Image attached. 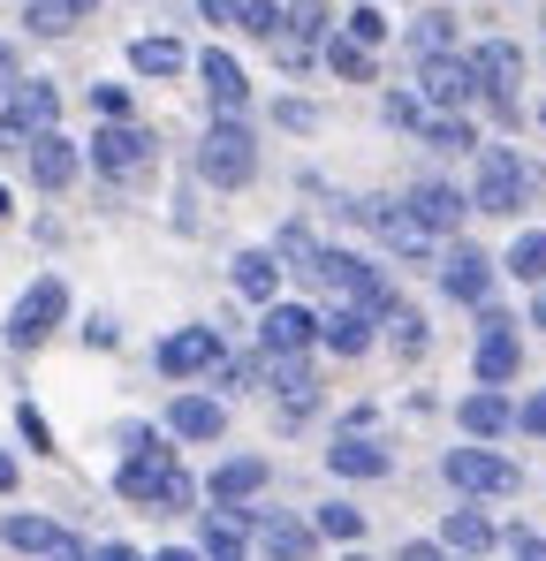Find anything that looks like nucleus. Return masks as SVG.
<instances>
[{
    "label": "nucleus",
    "instance_id": "nucleus-1",
    "mask_svg": "<svg viewBox=\"0 0 546 561\" xmlns=\"http://www.w3.org/2000/svg\"><path fill=\"white\" fill-rule=\"evenodd\" d=\"M114 493L129 501V508H190V470L175 463V448L160 440V433H129V463L114 478Z\"/></svg>",
    "mask_w": 546,
    "mask_h": 561
},
{
    "label": "nucleus",
    "instance_id": "nucleus-2",
    "mask_svg": "<svg viewBox=\"0 0 546 561\" xmlns=\"http://www.w3.org/2000/svg\"><path fill=\"white\" fill-rule=\"evenodd\" d=\"M304 280H311L334 311H364V319L387 311V280L372 274L364 259H350V251H311V259H304Z\"/></svg>",
    "mask_w": 546,
    "mask_h": 561
},
{
    "label": "nucleus",
    "instance_id": "nucleus-3",
    "mask_svg": "<svg viewBox=\"0 0 546 561\" xmlns=\"http://www.w3.org/2000/svg\"><path fill=\"white\" fill-rule=\"evenodd\" d=\"M190 168H197L213 190H243L251 175H259V145H251L243 122H213V129L190 145Z\"/></svg>",
    "mask_w": 546,
    "mask_h": 561
},
{
    "label": "nucleus",
    "instance_id": "nucleus-4",
    "mask_svg": "<svg viewBox=\"0 0 546 561\" xmlns=\"http://www.w3.org/2000/svg\"><path fill=\"white\" fill-rule=\"evenodd\" d=\"M61 319H69V280L38 274L23 296H15V311H8V350H38V342H54Z\"/></svg>",
    "mask_w": 546,
    "mask_h": 561
},
{
    "label": "nucleus",
    "instance_id": "nucleus-5",
    "mask_svg": "<svg viewBox=\"0 0 546 561\" xmlns=\"http://www.w3.org/2000/svg\"><path fill=\"white\" fill-rule=\"evenodd\" d=\"M61 114V92L38 84V77H15L8 84V106H0V152H31V137H46Z\"/></svg>",
    "mask_w": 546,
    "mask_h": 561
},
{
    "label": "nucleus",
    "instance_id": "nucleus-6",
    "mask_svg": "<svg viewBox=\"0 0 546 561\" xmlns=\"http://www.w3.org/2000/svg\"><path fill=\"white\" fill-rule=\"evenodd\" d=\"M441 478H448L455 493H478V501L524 485V470L509 463V456H493V448H448V456H441Z\"/></svg>",
    "mask_w": 546,
    "mask_h": 561
},
{
    "label": "nucleus",
    "instance_id": "nucleus-7",
    "mask_svg": "<svg viewBox=\"0 0 546 561\" xmlns=\"http://www.w3.org/2000/svg\"><path fill=\"white\" fill-rule=\"evenodd\" d=\"M91 168H99L106 183H137V175L152 168V129H137V122L99 129V137H91Z\"/></svg>",
    "mask_w": 546,
    "mask_h": 561
},
{
    "label": "nucleus",
    "instance_id": "nucleus-8",
    "mask_svg": "<svg viewBox=\"0 0 546 561\" xmlns=\"http://www.w3.org/2000/svg\"><path fill=\"white\" fill-rule=\"evenodd\" d=\"M524 197H532V175H524V160L509 152V145H493V152H478V213H524Z\"/></svg>",
    "mask_w": 546,
    "mask_h": 561
},
{
    "label": "nucleus",
    "instance_id": "nucleus-9",
    "mask_svg": "<svg viewBox=\"0 0 546 561\" xmlns=\"http://www.w3.org/2000/svg\"><path fill=\"white\" fill-rule=\"evenodd\" d=\"M470 77H478V92L493 99L501 114H516V84H524V54H516L509 38H486V46L470 54Z\"/></svg>",
    "mask_w": 546,
    "mask_h": 561
},
{
    "label": "nucleus",
    "instance_id": "nucleus-10",
    "mask_svg": "<svg viewBox=\"0 0 546 561\" xmlns=\"http://www.w3.org/2000/svg\"><path fill=\"white\" fill-rule=\"evenodd\" d=\"M418 99H425L433 114H455V106H470V99H478V77H470V61H455V54H433V61H418Z\"/></svg>",
    "mask_w": 546,
    "mask_h": 561
},
{
    "label": "nucleus",
    "instance_id": "nucleus-11",
    "mask_svg": "<svg viewBox=\"0 0 546 561\" xmlns=\"http://www.w3.org/2000/svg\"><path fill=\"white\" fill-rule=\"evenodd\" d=\"M364 220H372V236L395 251V259H433V228L410 213V205H357Z\"/></svg>",
    "mask_w": 546,
    "mask_h": 561
},
{
    "label": "nucleus",
    "instance_id": "nucleus-12",
    "mask_svg": "<svg viewBox=\"0 0 546 561\" xmlns=\"http://www.w3.org/2000/svg\"><path fill=\"white\" fill-rule=\"evenodd\" d=\"M228 357H220V342L205 334V327H182V334H168L160 342V373L168 379H205V373H220Z\"/></svg>",
    "mask_w": 546,
    "mask_h": 561
},
{
    "label": "nucleus",
    "instance_id": "nucleus-13",
    "mask_svg": "<svg viewBox=\"0 0 546 561\" xmlns=\"http://www.w3.org/2000/svg\"><path fill=\"white\" fill-rule=\"evenodd\" d=\"M243 516H251V508H243ZM251 531H259V547H266L273 561H311V539H319V531H311L304 516H288V508H259Z\"/></svg>",
    "mask_w": 546,
    "mask_h": 561
},
{
    "label": "nucleus",
    "instance_id": "nucleus-14",
    "mask_svg": "<svg viewBox=\"0 0 546 561\" xmlns=\"http://www.w3.org/2000/svg\"><path fill=\"white\" fill-rule=\"evenodd\" d=\"M516 373H524V350H516V327H509L501 311H486V334H478V379H486V387H509Z\"/></svg>",
    "mask_w": 546,
    "mask_h": 561
},
{
    "label": "nucleus",
    "instance_id": "nucleus-15",
    "mask_svg": "<svg viewBox=\"0 0 546 561\" xmlns=\"http://www.w3.org/2000/svg\"><path fill=\"white\" fill-rule=\"evenodd\" d=\"M197 77H205V99L220 106V122H236L243 106H251V84H243V69L213 46V54H197Z\"/></svg>",
    "mask_w": 546,
    "mask_h": 561
},
{
    "label": "nucleus",
    "instance_id": "nucleus-16",
    "mask_svg": "<svg viewBox=\"0 0 546 561\" xmlns=\"http://www.w3.org/2000/svg\"><path fill=\"white\" fill-rule=\"evenodd\" d=\"M441 288H448L455 304H486V288H493V259L470 251V243H455L448 266H441Z\"/></svg>",
    "mask_w": 546,
    "mask_h": 561
},
{
    "label": "nucleus",
    "instance_id": "nucleus-17",
    "mask_svg": "<svg viewBox=\"0 0 546 561\" xmlns=\"http://www.w3.org/2000/svg\"><path fill=\"white\" fill-rule=\"evenodd\" d=\"M168 433H175V440H220V433H228V410H220L213 394H175Z\"/></svg>",
    "mask_w": 546,
    "mask_h": 561
},
{
    "label": "nucleus",
    "instance_id": "nucleus-18",
    "mask_svg": "<svg viewBox=\"0 0 546 561\" xmlns=\"http://www.w3.org/2000/svg\"><path fill=\"white\" fill-rule=\"evenodd\" d=\"M31 175H38V190H69L77 183V145H69L61 129L31 137Z\"/></svg>",
    "mask_w": 546,
    "mask_h": 561
},
{
    "label": "nucleus",
    "instance_id": "nucleus-19",
    "mask_svg": "<svg viewBox=\"0 0 546 561\" xmlns=\"http://www.w3.org/2000/svg\"><path fill=\"white\" fill-rule=\"evenodd\" d=\"M259 342H266V350H311V342H319V319H311L304 304H266Z\"/></svg>",
    "mask_w": 546,
    "mask_h": 561
},
{
    "label": "nucleus",
    "instance_id": "nucleus-20",
    "mask_svg": "<svg viewBox=\"0 0 546 561\" xmlns=\"http://www.w3.org/2000/svg\"><path fill=\"white\" fill-rule=\"evenodd\" d=\"M455 417H463V433H470V440H501V433L516 425V410H509V394H501V387H478Z\"/></svg>",
    "mask_w": 546,
    "mask_h": 561
},
{
    "label": "nucleus",
    "instance_id": "nucleus-21",
    "mask_svg": "<svg viewBox=\"0 0 546 561\" xmlns=\"http://www.w3.org/2000/svg\"><path fill=\"white\" fill-rule=\"evenodd\" d=\"M410 213H418V220H425L433 236H455L470 205H463V197H455L448 183H418V190H410Z\"/></svg>",
    "mask_w": 546,
    "mask_h": 561
},
{
    "label": "nucleus",
    "instance_id": "nucleus-22",
    "mask_svg": "<svg viewBox=\"0 0 546 561\" xmlns=\"http://www.w3.org/2000/svg\"><path fill=\"white\" fill-rule=\"evenodd\" d=\"M259 493H266V463H259V456H236V463L213 470V501L243 508V501H259Z\"/></svg>",
    "mask_w": 546,
    "mask_h": 561
},
{
    "label": "nucleus",
    "instance_id": "nucleus-23",
    "mask_svg": "<svg viewBox=\"0 0 546 561\" xmlns=\"http://www.w3.org/2000/svg\"><path fill=\"white\" fill-rule=\"evenodd\" d=\"M327 470H334V478H387V448H372L364 433H342V440L327 448Z\"/></svg>",
    "mask_w": 546,
    "mask_h": 561
},
{
    "label": "nucleus",
    "instance_id": "nucleus-24",
    "mask_svg": "<svg viewBox=\"0 0 546 561\" xmlns=\"http://www.w3.org/2000/svg\"><path fill=\"white\" fill-rule=\"evenodd\" d=\"M319 342H327L334 357H364V350H372V319H364V311H327V319H319Z\"/></svg>",
    "mask_w": 546,
    "mask_h": 561
},
{
    "label": "nucleus",
    "instance_id": "nucleus-25",
    "mask_svg": "<svg viewBox=\"0 0 546 561\" xmlns=\"http://www.w3.org/2000/svg\"><path fill=\"white\" fill-rule=\"evenodd\" d=\"M0 539H8L15 554H54V547H61L69 531H61L54 516H8V524H0Z\"/></svg>",
    "mask_w": 546,
    "mask_h": 561
},
{
    "label": "nucleus",
    "instance_id": "nucleus-26",
    "mask_svg": "<svg viewBox=\"0 0 546 561\" xmlns=\"http://www.w3.org/2000/svg\"><path fill=\"white\" fill-rule=\"evenodd\" d=\"M441 547H448V554H486V547H493V524H486L478 508H448V524H441Z\"/></svg>",
    "mask_w": 546,
    "mask_h": 561
},
{
    "label": "nucleus",
    "instance_id": "nucleus-27",
    "mask_svg": "<svg viewBox=\"0 0 546 561\" xmlns=\"http://www.w3.org/2000/svg\"><path fill=\"white\" fill-rule=\"evenodd\" d=\"M129 69H137V77H182L190 54H182L175 38H137V46H129Z\"/></svg>",
    "mask_w": 546,
    "mask_h": 561
},
{
    "label": "nucleus",
    "instance_id": "nucleus-28",
    "mask_svg": "<svg viewBox=\"0 0 546 561\" xmlns=\"http://www.w3.org/2000/svg\"><path fill=\"white\" fill-rule=\"evenodd\" d=\"M273 288H281V266H273L266 251H243V259H236V296H251V304H273Z\"/></svg>",
    "mask_w": 546,
    "mask_h": 561
},
{
    "label": "nucleus",
    "instance_id": "nucleus-29",
    "mask_svg": "<svg viewBox=\"0 0 546 561\" xmlns=\"http://www.w3.org/2000/svg\"><path fill=\"white\" fill-rule=\"evenodd\" d=\"M501 266H509L516 280H532V288H539V280H546V228H524V236L509 243V259H501Z\"/></svg>",
    "mask_w": 546,
    "mask_h": 561
},
{
    "label": "nucleus",
    "instance_id": "nucleus-30",
    "mask_svg": "<svg viewBox=\"0 0 546 561\" xmlns=\"http://www.w3.org/2000/svg\"><path fill=\"white\" fill-rule=\"evenodd\" d=\"M311 531H319V539H342V547H357V539H364V508H350V501H327V508L311 516Z\"/></svg>",
    "mask_w": 546,
    "mask_h": 561
},
{
    "label": "nucleus",
    "instance_id": "nucleus-31",
    "mask_svg": "<svg viewBox=\"0 0 546 561\" xmlns=\"http://www.w3.org/2000/svg\"><path fill=\"white\" fill-rule=\"evenodd\" d=\"M319 46H327V69H334V77H350V84L372 77V46H357L350 31H342V38H319Z\"/></svg>",
    "mask_w": 546,
    "mask_h": 561
},
{
    "label": "nucleus",
    "instance_id": "nucleus-32",
    "mask_svg": "<svg viewBox=\"0 0 546 561\" xmlns=\"http://www.w3.org/2000/svg\"><path fill=\"white\" fill-rule=\"evenodd\" d=\"M448 46H455V15L433 8L425 23H410V54H418V61H433V54H448Z\"/></svg>",
    "mask_w": 546,
    "mask_h": 561
},
{
    "label": "nucleus",
    "instance_id": "nucleus-33",
    "mask_svg": "<svg viewBox=\"0 0 546 561\" xmlns=\"http://www.w3.org/2000/svg\"><path fill=\"white\" fill-rule=\"evenodd\" d=\"M418 129H425V145H441V152H470V145H478V137H470V122H463V114H425V122H418Z\"/></svg>",
    "mask_w": 546,
    "mask_h": 561
},
{
    "label": "nucleus",
    "instance_id": "nucleus-34",
    "mask_svg": "<svg viewBox=\"0 0 546 561\" xmlns=\"http://www.w3.org/2000/svg\"><path fill=\"white\" fill-rule=\"evenodd\" d=\"M387 342H395L402 357H418V350H425V319H418L410 304H387Z\"/></svg>",
    "mask_w": 546,
    "mask_h": 561
},
{
    "label": "nucleus",
    "instance_id": "nucleus-35",
    "mask_svg": "<svg viewBox=\"0 0 546 561\" xmlns=\"http://www.w3.org/2000/svg\"><path fill=\"white\" fill-rule=\"evenodd\" d=\"M281 23H288V38H304V46H319V38H327V31H334V15H327V8H319V0H296V8H288V15H281Z\"/></svg>",
    "mask_w": 546,
    "mask_h": 561
},
{
    "label": "nucleus",
    "instance_id": "nucleus-36",
    "mask_svg": "<svg viewBox=\"0 0 546 561\" xmlns=\"http://www.w3.org/2000/svg\"><path fill=\"white\" fill-rule=\"evenodd\" d=\"M236 31L273 38V31H281V0H236Z\"/></svg>",
    "mask_w": 546,
    "mask_h": 561
},
{
    "label": "nucleus",
    "instance_id": "nucleus-37",
    "mask_svg": "<svg viewBox=\"0 0 546 561\" xmlns=\"http://www.w3.org/2000/svg\"><path fill=\"white\" fill-rule=\"evenodd\" d=\"M342 31H350L357 46H372V54H379V38H387V15H379V8L364 0V8H350V15H342Z\"/></svg>",
    "mask_w": 546,
    "mask_h": 561
},
{
    "label": "nucleus",
    "instance_id": "nucleus-38",
    "mask_svg": "<svg viewBox=\"0 0 546 561\" xmlns=\"http://www.w3.org/2000/svg\"><path fill=\"white\" fill-rule=\"evenodd\" d=\"M69 15H77L69 0H31V31H46V38H61V31H69Z\"/></svg>",
    "mask_w": 546,
    "mask_h": 561
},
{
    "label": "nucleus",
    "instance_id": "nucleus-39",
    "mask_svg": "<svg viewBox=\"0 0 546 561\" xmlns=\"http://www.w3.org/2000/svg\"><path fill=\"white\" fill-rule=\"evenodd\" d=\"M91 99H99V114H106V122H122V114H129V99H122V84H99Z\"/></svg>",
    "mask_w": 546,
    "mask_h": 561
},
{
    "label": "nucleus",
    "instance_id": "nucleus-40",
    "mask_svg": "<svg viewBox=\"0 0 546 561\" xmlns=\"http://www.w3.org/2000/svg\"><path fill=\"white\" fill-rule=\"evenodd\" d=\"M15 425H23V440H31V448H54V433H46V417H38V410H23Z\"/></svg>",
    "mask_w": 546,
    "mask_h": 561
},
{
    "label": "nucleus",
    "instance_id": "nucleus-41",
    "mask_svg": "<svg viewBox=\"0 0 546 561\" xmlns=\"http://www.w3.org/2000/svg\"><path fill=\"white\" fill-rule=\"evenodd\" d=\"M516 425H524V433H546V394H532V402H524V417H516Z\"/></svg>",
    "mask_w": 546,
    "mask_h": 561
},
{
    "label": "nucleus",
    "instance_id": "nucleus-42",
    "mask_svg": "<svg viewBox=\"0 0 546 561\" xmlns=\"http://www.w3.org/2000/svg\"><path fill=\"white\" fill-rule=\"evenodd\" d=\"M509 547H516V561H546V539H532V531H516Z\"/></svg>",
    "mask_w": 546,
    "mask_h": 561
},
{
    "label": "nucleus",
    "instance_id": "nucleus-43",
    "mask_svg": "<svg viewBox=\"0 0 546 561\" xmlns=\"http://www.w3.org/2000/svg\"><path fill=\"white\" fill-rule=\"evenodd\" d=\"M395 561H448V547H425V539H418V547H402Z\"/></svg>",
    "mask_w": 546,
    "mask_h": 561
},
{
    "label": "nucleus",
    "instance_id": "nucleus-44",
    "mask_svg": "<svg viewBox=\"0 0 546 561\" xmlns=\"http://www.w3.org/2000/svg\"><path fill=\"white\" fill-rule=\"evenodd\" d=\"M8 84H15V46L0 38V99H8Z\"/></svg>",
    "mask_w": 546,
    "mask_h": 561
},
{
    "label": "nucleus",
    "instance_id": "nucleus-45",
    "mask_svg": "<svg viewBox=\"0 0 546 561\" xmlns=\"http://www.w3.org/2000/svg\"><path fill=\"white\" fill-rule=\"evenodd\" d=\"M46 561H91V547H77V539H61V547H54Z\"/></svg>",
    "mask_w": 546,
    "mask_h": 561
},
{
    "label": "nucleus",
    "instance_id": "nucleus-46",
    "mask_svg": "<svg viewBox=\"0 0 546 561\" xmlns=\"http://www.w3.org/2000/svg\"><path fill=\"white\" fill-rule=\"evenodd\" d=\"M91 561H137V554H129V547H99Z\"/></svg>",
    "mask_w": 546,
    "mask_h": 561
},
{
    "label": "nucleus",
    "instance_id": "nucleus-47",
    "mask_svg": "<svg viewBox=\"0 0 546 561\" xmlns=\"http://www.w3.org/2000/svg\"><path fill=\"white\" fill-rule=\"evenodd\" d=\"M0 493H15V463L8 456H0Z\"/></svg>",
    "mask_w": 546,
    "mask_h": 561
},
{
    "label": "nucleus",
    "instance_id": "nucleus-48",
    "mask_svg": "<svg viewBox=\"0 0 546 561\" xmlns=\"http://www.w3.org/2000/svg\"><path fill=\"white\" fill-rule=\"evenodd\" d=\"M532 319H539V327H546V280H539V304H532Z\"/></svg>",
    "mask_w": 546,
    "mask_h": 561
},
{
    "label": "nucleus",
    "instance_id": "nucleus-49",
    "mask_svg": "<svg viewBox=\"0 0 546 561\" xmlns=\"http://www.w3.org/2000/svg\"><path fill=\"white\" fill-rule=\"evenodd\" d=\"M152 561H197V554H182V547H168V554H152Z\"/></svg>",
    "mask_w": 546,
    "mask_h": 561
},
{
    "label": "nucleus",
    "instance_id": "nucleus-50",
    "mask_svg": "<svg viewBox=\"0 0 546 561\" xmlns=\"http://www.w3.org/2000/svg\"><path fill=\"white\" fill-rule=\"evenodd\" d=\"M69 8H77V15H84V8H91V0H69Z\"/></svg>",
    "mask_w": 546,
    "mask_h": 561
},
{
    "label": "nucleus",
    "instance_id": "nucleus-51",
    "mask_svg": "<svg viewBox=\"0 0 546 561\" xmlns=\"http://www.w3.org/2000/svg\"><path fill=\"white\" fill-rule=\"evenodd\" d=\"M350 561H364V554H350Z\"/></svg>",
    "mask_w": 546,
    "mask_h": 561
}]
</instances>
